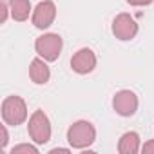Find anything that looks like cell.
Instances as JSON below:
<instances>
[{
  "instance_id": "1",
  "label": "cell",
  "mask_w": 154,
  "mask_h": 154,
  "mask_svg": "<svg viewBox=\"0 0 154 154\" xmlns=\"http://www.w3.org/2000/svg\"><path fill=\"white\" fill-rule=\"evenodd\" d=\"M96 140V129L87 120H78L67 129V141L72 149H85Z\"/></svg>"
},
{
  "instance_id": "2",
  "label": "cell",
  "mask_w": 154,
  "mask_h": 154,
  "mask_svg": "<svg viewBox=\"0 0 154 154\" xmlns=\"http://www.w3.org/2000/svg\"><path fill=\"white\" fill-rule=\"evenodd\" d=\"M2 120L6 125L17 127L27 120V105L20 96H8L2 102Z\"/></svg>"
},
{
  "instance_id": "3",
  "label": "cell",
  "mask_w": 154,
  "mask_h": 154,
  "mask_svg": "<svg viewBox=\"0 0 154 154\" xmlns=\"http://www.w3.org/2000/svg\"><path fill=\"white\" fill-rule=\"evenodd\" d=\"M27 132L29 138L36 143V145H44L51 140V122L47 118V114L44 111H35L29 118V125H27Z\"/></svg>"
},
{
  "instance_id": "4",
  "label": "cell",
  "mask_w": 154,
  "mask_h": 154,
  "mask_svg": "<svg viewBox=\"0 0 154 154\" xmlns=\"http://www.w3.org/2000/svg\"><path fill=\"white\" fill-rule=\"evenodd\" d=\"M62 47H63V40L60 35L56 33H45L42 36L36 38L35 42V49L36 53L45 60V62H54L58 60L60 53H62Z\"/></svg>"
},
{
  "instance_id": "5",
  "label": "cell",
  "mask_w": 154,
  "mask_h": 154,
  "mask_svg": "<svg viewBox=\"0 0 154 154\" xmlns=\"http://www.w3.org/2000/svg\"><path fill=\"white\" fill-rule=\"evenodd\" d=\"M112 35L122 42L132 40L138 35V22L129 13H120L112 20Z\"/></svg>"
},
{
  "instance_id": "6",
  "label": "cell",
  "mask_w": 154,
  "mask_h": 154,
  "mask_svg": "<svg viewBox=\"0 0 154 154\" xmlns=\"http://www.w3.org/2000/svg\"><path fill=\"white\" fill-rule=\"evenodd\" d=\"M112 107L120 116H132L138 111V96L129 89L118 91L112 98Z\"/></svg>"
},
{
  "instance_id": "7",
  "label": "cell",
  "mask_w": 154,
  "mask_h": 154,
  "mask_svg": "<svg viewBox=\"0 0 154 154\" xmlns=\"http://www.w3.org/2000/svg\"><path fill=\"white\" fill-rule=\"evenodd\" d=\"M71 67H72L74 72H78V74H87V72L94 71V67H96V54L93 53V49L82 47V49H78L72 54Z\"/></svg>"
},
{
  "instance_id": "8",
  "label": "cell",
  "mask_w": 154,
  "mask_h": 154,
  "mask_svg": "<svg viewBox=\"0 0 154 154\" xmlns=\"http://www.w3.org/2000/svg\"><path fill=\"white\" fill-rule=\"evenodd\" d=\"M56 17V6L53 0H44L33 11V26L36 29H47Z\"/></svg>"
},
{
  "instance_id": "9",
  "label": "cell",
  "mask_w": 154,
  "mask_h": 154,
  "mask_svg": "<svg viewBox=\"0 0 154 154\" xmlns=\"http://www.w3.org/2000/svg\"><path fill=\"white\" fill-rule=\"evenodd\" d=\"M29 76H31V80L36 84V85H44L49 82L51 78V71L45 63L44 58H35L31 62V67H29Z\"/></svg>"
},
{
  "instance_id": "10",
  "label": "cell",
  "mask_w": 154,
  "mask_h": 154,
  "mask_svg": "<svg viewBox=\"0 0 154 154\" xmlns=\"http://www.w3.org/2000/svg\"><path fill=\"white\" fill-rule=\"evenodd\" d=\"M138 150H140V136H138V132H134V131L125 132L118 141V152L120 154H136Z\"/></svg>"
},
{
  "instance_id": "11",
  "label": "cell",
  "mask_w": 154,
  "mask_h": 154,
  "mask_svg": "<svg viewBox=\"0 0 154 154\" xmlns=\"http://www.w3.org/2000/svg\"><path fill=\"white\" fill-rule=\"evenodd\" d=\"M9 9H11V17L17 22H24L29 18L31 2L29 0H9Z\"/></svg>"
},
{
  "instance_id": "12",
  "label": "cell",
  "mask_w": 154,
  "mask_h": 154,
  "mask_svg": "<svg viewBox=\"0 0 154 154\" xmlns=\"http://www.w3.org/2000/svg\"><path fill=\"white\" fill-rule=\"evenodd\" d=\"M11 154H38V147L29 145V143H20L9 150Z\"/></svg>"
},
{
  "instance_id": "13",
  "label": "cell",
  "mask_w": 154,
  "mask_h": 154,
  "mask_svg": "<svg viewBox=\"0 0 154 154\" xmlns=\"http://www.w3.org/2000/svg\"><path fill=\"white\" fill-rule=\"evenodd\" d=\"M141 152L143 154H154V140L145 141V145L141 147Z\"/></svg>"
},
{
  "instance_id": "14",
  "label": "cell",
  "mask_w": 154,
  "mask_h": 154,
  "mask_svg": "<svg viewBox=\"0 0 154 154\" xmlns=\"http://www.w3.org/2000/svg\"><path fill=\"white\" fill-rule=\"evenodd\" d=\"M127 4H131V6H134V8H140V6H149V4H152L154 0H125Z\"/></svg>"
},
{
  "instance_id": "15",
  "label": "cell",
  "mask_w": 154,
  "mask_h": 154,
  "mask_svg": "<svg viewBox=\"0 0 154 154\" xmlns=\"http://www.w3.org/2000/svg\"><path fill=\"white\" fill-rule=\"evenodd\" d=\"M2 141H0V147L2 149H6L8 147V141H9V136H8V131H6V125H2Z\"/></svg>"
},
{
  "instance_id": "16",
  "label": "cell",
  "mask_w": 154,
  "mask_h": 154,
  "mask_svg": "<svg viewBox=\"0 0 154 154\" xmlns=\"http://www.w3.org/2000/svg\"><path fill=\"white\" fill-rule=\"evenodd\" d=\"M56 152H69V149H53L51 154H56Z\"/></svg>"
}]
</instances>
